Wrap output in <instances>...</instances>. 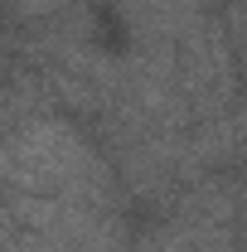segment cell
Wrapping results in <instances>:
<instances>
[{"mask_svg": "<svg viewBox=\"0 0 247 252\" xmlns=\"http://www.w3.org/2000/svg\"><path fill=\"white\" fill-rule=\"evenodd\" d=\"M238 223H247V175L238 180Z\"/></svg>", "mask_w": 247, "mask_h": 252, "instance_id": "cell-4", "label": "cell"}, {"mask_svg": "<svg viewBox=\"0 0 247 252\" xmlns=\"http://www.w3.org/2000/svg\"><path fill=\"white\" fill-rule=\"evenodd\" d=\"M10 146H15V170H20L15 189H34V194H63L83 170H93L102 160V151L93 141L54 112L15 126Z\"/></svg>", "mask_w": 247, "mask_h": 252, "instance_id": "cell-1", "label": "cell"}, {"mask_svg": "<svg viewBox=\"0 0 247 252\" xmlns=\"http://www.w3.org/2000/svg\"><path fill=\"white\" fill-rule=\"evenodd\" d=\"M15 233H20V228H15V219H10V204L0 199V248H5V243H10Z\"/></svg>", "mask_w": 247, "mask_h": 252, "instance_id": "cell-3", "label": "cell"}, {"mask_svg": "<svg viewBox=\"0 0 247 252\" xmlns=\"http://www.w3.org/2000/svg\"><path fill=\"white\" fill-rule=\"evenodd\" d=\"M204 15L209 0H122V25L131 44H175Z\"/></svg>", "mask_w": 247, "mask_h": 252, "instance_id": "cell-2", "label": "cell"}]
</instances>
